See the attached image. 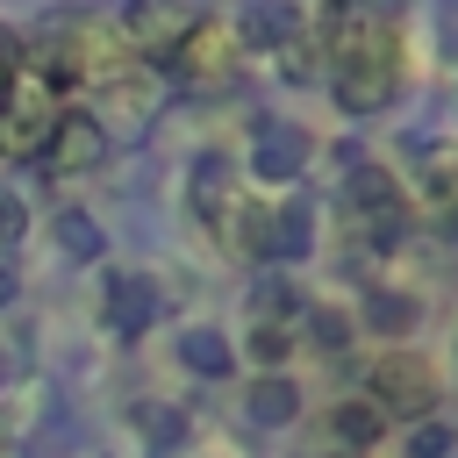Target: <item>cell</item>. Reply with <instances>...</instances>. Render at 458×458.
Instances as JSON below:
<instances>
[{
  "label": "cell",
  "instance_id": "15",
  "mask_svg": "<svg viewBox=\"0 0 458 458\" xmlns=\"http://www.w3.org/2000/svg\"><path fill=\"white\" fill-rule=\"evenodd\" d=\"M365 322H372L379 336H394V344H401V336L415 329V301H408V293H386V286H379V293L365 301Z\"/></svg>",
  "mask_w": 458,
  "mask_h": 458
},
{
  "label": "cell",
  "instance_id": "13",
  "mask_svg": "<svg viewBox=\"0 0 458 458\" xmlns=\"http://www.w3.org/2000/svg\"><path fill=\"white\" fill-rule=\"evenodd\" d=\"M301 415V386L286 379V372H265V379H250V422H293Z\"/></svg>",
  "mask_w": 458,
  "mask_h": 458
},
{
  "label": "cell",
  "instance_id": "19",
  "mask_svg": "<svg viewBox=\"0 0 458 458\" xmlns=\"http://www.w3.org/2000/svg\"><path fill=\"white\" fill-rule=\"evenodd\" d=\"M21 236H29V208H21V193L0 186V250H14Z\"/></svg>",
  "mask_w": 458,
  "mask_h": 458
},
{
  "label": "cell",
  "instance_id": "22",
  "mask_svg": "<svg viewBox=\"0 0 458 458\" xmlns=\"http://www.w3.org/2000/svg\"><path fill=\"white\" fill-rule=\"evenodd\" d=\"M7 86H14V57H7V36H0V100H7Z\"/></svg>",
  "mask_w": 458,
  "mask_h": 458
},
{
  "label": "cell",
  "instance_id": "21",
  "mask_svg": "<svg viewBox=\"0 0 458 458\" xmlns=\"http://www.w3.org/2000/svg\"><path fill=\"white\" fill-rule=\"evenodd\" d=\"M308 329H315V344H336V336H344V322H336L329 308H315V315H308Z\"/></svg>",
  "mask_w": 458,
  "mask_h": 458
},
{
  "label": "cell",
  "instance_id": "9",
  "mask_svg": "<svg viewBox=\"0 0 458 458\" xmlns=\"http://www.w3.org/2000/svg\"><path fill=\"white\" fill-rule=\"evenodd\" d=\"M100 114H114L122 136H143L150 114H157V79H143V72H114L107 93H100Z\"/></svg>",
  "mask_w": 458,
  "mask_h": 458
},
{
  "label": "cell",
  "instance_id": "4",
  "mask_svg": "<svg viewBox=\"0 0 458 458\" xmlns=\"http://www.w3.org/2000/svg\"><path fill=\"white\" fill-rule=\"evenodd\" d=\"M179 79H222L229 64H236V43H229V29L222 21H186V36L172 43V57H165Z\"/></svg>",
  "mask_w": 458,
  "mask_h": 458
},
{
  "label": "cell",
  "instance_id": "14",
  "mask_svg": "<svg viewBox=\"0 0 458 458\" xmlns=\"http://www.w3.org/2000/svg\"><path fill=\"white\" fill-rule=\"evenodd\" d=\"M315 236H308V208L301 200H286V208H272L265 215V258H301Z\"/></svg>",
  "mask_w": 458,
  "mask_h": 458
},
{
  "label": "cell",
  "instance_id": "2",
  "mask_svg": "<svg viewBox=\"0 0 458 458\" xmlns=\"http://www.w3.org/2000/svg\"><path fill=\"white\" fill-rule=\"evenodd\" d=\"M50 129H57V100L43 79H14L7 100H0V157H36L50 150Z\"/></svg>",
  "mask_w": 458,
  "mask_h": 458
},
{
  "label": "cell",
  "instance_id": "12",
  "mask_svg": "<svg viewBox=\"0 0 458 458\" xmlns=\"http://www.w3.org/2000/svg\"><path fill=\"white\" fill-rule=\"evenodd\" d=\"M179 358H186V372H200V379H222V372L236 365V344H229L222 329H186V336H179Z\"/></svg>",
  "mask_w": 458,
  "mask_h": 458
},
{
  "label": "cell",
  "instance_id": "3",
  "mask_svg": "<svg viewBox=\"0 0 458 458\" xmlns=\"http://www.w3.org/2000/svg\"><path fill=\"white\" fill-rule=\"evenodd\" d=\"M372 401L394 408V415L429 422V408H437V365H429L422 351H386V358L372 365Z\"/></svg>",
  "mask_w": 458,
  "mask_h": 458
},
{
  "label": "cell",
  "instance_id": "10",
  "mask_svg": "<svg viewBox=\"0 0 458 458\" xmlns=\"http://www.w3.org/2000/svg\"><path fill=\"white\" fill-rule=\"evenodd\" d=\"M150 322H157V286H150V279H114V286H107V329H114L122 344H136Z\"/></svg>",
  "mask_w": 458,
  "mask_h": 458
},
{
  "label": "cell",
  "instance_id": "7",
  "mask_svg": "<svg viewBox=\"0 0 458 458\" xmlns=\"http://www.w3.org/2000/svg\"><path fill=\"white\" fill-rule=\"evenodd\" d=\"M179 36H186V14H179L172 0H136V7H129V21H122V43H129V50H143V57H157V64L172 57V43H179Z\"/></svg>",
  "mask_w": 458,
  "mask_h": 458
},
{
  "label": "cell",
  "instance_id": "17",
  "mask_svg": "<svg viewBox=\"0 0 458 458\" xmlns=\"http://www.w3.org/2000/svg\"><path fill=\"white\" fill-rule=\"evenodd\" d=\"M286 351H293V329H279V322H258V329H250V358H258L265 372H279Z\"/></svg>",
  "mask_w": 458,
  "mask_h": 458
},
{
  "label": "cell",
  "instance_id": "5",
  "mask_svg": "<svg viewBox=\"0 0 458 458\" xmlns=\"http://www.w3.org/2000/svg\"><path fill=\"white\" fill-rule=\"evenodd\" d=\"M301 165H308V129H293V122H258L250 129V172L265 186H286Z\"/></svg>",
  "mask_w": 458,
  "mask_h": 458
},
{
  "label": "cell",
  "instance_id": "8",
  "mask_svg": "<svg viewBox=\"0 0 458 458\" xmlns=\"http://www.w3.org/2000/svg\"><path fill=\"white\" fill-rule=\"evenodd\" d=\"M100 157H107L100 114H57V129H50V165H57V172H93Z\"/></svg>",
  "mask_w": 458,
  "mask_h": 458
},
{
  "label": "cell",
  "instance_id": "6",
  "mask_svg": "<svg viewBox=\"0 0 458 458\" xmlns=\"http://www.w3.org/2000/svg\"><path fill=\"white\" fill-rule=\"evenodd\" d=\"M351 208L372 222L379 243H394V236L408 229V215H401V186H394L386 165H358V172H351Z\"/></svg>",
  "mask_w": 458,
  "mask_h": 458
},
{
  "label": "cell",
  "instance_id": "23",
  "mask_svg": "<svg viewBox=\"0 0 458 458\" xmlns=\"http://www.w3.org/2000/svg\"><path fill=\"white\" fill-rule=\"evenodd\" d=\"M7 301H14V272L0 265V308H7Z\"/></svg>",
  "mask_w": 458,
  "mask_h": 458
},
{
  "label": "cell",
  "instance_id": "11",
  "mask_svg": "<svg viewBox=\"0 0 458 458\" xmlns=\"http://www.w3.org/2000/svg\"><path fill=\"white\" fill-rule=\"evenodd\" d=\"M186 200H193V215H200V222H215V229H222V215L236 208V193H229V165H222V157H200V165H193Z\"/></svg>",
  "mask_w": 458,
  "mask_h": 458
},
{
  "label": "cell",
  "instance_id": "18",
  "mask_svg": "<svg viewBox=\"0 0 458 458\" xmlns=\"http://www.w3.org/2000/svg\"><path fill=\"white\" fill-rule=\"evenodd\" d=\"M451 451H458V437L444 422H415L408 429V458H451Z\"/></svg>",
  "mask_w": 458,
  "mask_h": 458
},
{
  "label": "cell",
  "instance_id": "1",
  "mask_svg": "<svg viewBox=\"0 0 458 458\" xmlns=\"http://www.w3.org/2000/svg\"><path fill=\"white\" fill-rule=\"evenodd\" d=\"M329 57H336L329 86H336V100H344L351 114H379V107L394 100L401 57H394V29H386L379 14H344L336 36H329Z\"/></svg>",
  "mask_w": 458,
  "mask_h": 458
},
{
  "label": "cell",
  "instance_id": "16",
  "mask_svg": "<svg viewBox=\"0 0 458 458\" xmlns=\"http://www.w3.org/2000/svg\"><path fill=\"white\" fill-rule=\"evenodd\" d=\"M329 429H336V437H344V444H372V437H379V429H386V415H379V408H372V401H344V408H336V415H329Z\"/></svg>",
  "mask_w": 458,
  "mask_h": 458
},
{
  "label": "cell",
  "instance_id": "20",
  "mask_svg": "<svg viewBox=\"0 0 458 458\" xmlns=\"http://www.w3.org/2000/svg\"><path fill=\"white\" fill-rule=\"evenodd\" d=\"M57 229H64V250H72V258H93V250H100V236H93V222H86V215H64Z\"/></svg>",
  "mask_w": 458,
  "mask_h": 458
}]
</instances>
